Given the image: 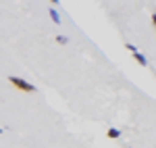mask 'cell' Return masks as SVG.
I'll return each mask as SVG.
<instances>
[{
    "instance_id": "6da1fadb",
    "label": "cell",
    "mask_w": 156,
    "mask_h": 148,
    "mask_svg": "<svg viewBox=\"0 0 156 148\" xmlns=\"http://www.w3.org/2000/svg\"><path fill=\"white\" fill-rule=\"evenodd\" d=\"M9 81H11L17 90H21V92H29V94H31V92H36V86H34V84H29L27 79H21V77H17V75H11V77H9Z\"/></svg>"
},
{
    "instance_id": "7a4b0ae2",
    "label": "cell",
    "mask_w": 156,
    "mask_h": 148,
    "mask_svg": "<svg viewBox=\"0 0 156 148\" xmlns=\"http://www.w3.org/2000/svg\"><path fill=\"white\" fill-rule=\"evenodd\" d=\"M106 136L110 138V140H117V138L121 136V129H117V127H110V129H106Z\"/></svg>"
},
{
    "instance_id": "3957f363",
    "label": "cell",
    "mask_w": 156,
    "mask_h": 148,
    "mask_svg": "<svg viewBox=\"0 0 156 148\" xmlns=\"http://www.w3.org/2000/svg\"><path fill=\"white\" fill-rule=\"evenodd\" d=\"M133 59H135V61L140 63L142 67H146V65H148V61H146V56L142 54V52H133Z\"/></svg>"
},
{
    "instance_id": "277c9868",
    "label": "cell",
    "mask_w": 156,
    "mask_h": 148,
    "mask_svg": "<svg viewBox=\"0 0 156 148\" xmlns=\"http://www.w3.org/2000/svg\"><path fill=\"white\" fill-rule=\"evenodd\" d=\"M48 13H50V19H52V21H54L56 25H60V15L56 13V9H50Z\"/></svg>"
},
{
    "instance_id": "5b68a950",
    "label": "cell",
    "mask_w": 156,
    "mask_h": 148,
    "mask_svg": "<svg viewBox=\"0 0 156 148\" xmlns=\"http://www.w3.org/2000/svg\"><path fill=\"white\" fill-rule=\"evenodd\" d=\"M56 42H58V44H69V38L67 36H56Z\"/></svg>"
},
{
    "instance_id": "8992f818",
    "label": "cell",
    "mask_w": 156,
    "mask_h": 148,
    "mask_svg": "<svg viewBox=\"0 0 156 148\" xmlns=\"http://www.w3.org/2000/svg\"><path fill=\"white\" fill-rule=\"evenodd\" d=\"M125 48L129 50V52H131V54H133V52H137V48H135V46H133V44H125Z\"/></svg>"
},
{
    "instance_id": "52a82bcc",
    "label": "cell",
    "mask_w": 156,
    "mask_h": 148,
    "mask_svg": "<svg viewBox=\"0 0 156 148\" xmlns=\"http://www.w3.org/2000/svg\"><path fill=\"white\" fill-rule=\"evenodd\" d=\"M152 23H154V27H156V13H152Z\"/></svg>"
},
{
    "instance_id": "ba28073f",
    "label": "cell",
    "mask_w": 156,
    "mask_h": 148,
    "mask_svg": "<svg viewBox=\"0 0 156 148\" xmlns=\"http://www.w3.org/2000/svg\"><path fill=\"white\" fill-rule=\"evenodd\" d=\"M2 132H4V129H2V127H0V134H2Z\"/></svg>"
}]
</instances>
